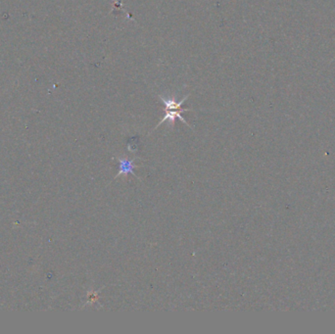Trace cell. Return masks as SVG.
Instances as JSON below:
<instances>
[{
    "label": "cell",
    "instance_id": "7a4b0ae2",
    "mask_svg": "<svg viewBox=\"0 0 335 334\" xmlns=\"http://www.w3.org/2000/svg\"><path fill=\"white\" fill-rule=\"evenodd\" d=\"M181 112H183V111H181V110H165V116H164V118L159 122V124L155 127L154 129L159 128L162 124H164L166 122H168L169 125H170V127L172 128L174 126L175 122H176V119H180L183 124H185L187 127H189L191 129V126L188 125V123L185 121V119L181 116Z\"/></svg>",
    "mask_w": 335,
    "mask_h": 334
},
{
    "label": "cell",
    "instance_id": "6da1fadb",
    "mask_svg": "<svg viewBox=\"0 0 335 334\" xmlns=\"http://www.w3.org/2000/svg\"><path fill=\"white\" fill-rule=\"evenodd\" d=\"M118 162H119V173L117 174V176L115 177V180L120 178L121 176H128V175H132L133 177H135L136 179L140 180V178H138L136 176V174L134 173V169H137L141 166H138V165H135L134 164V161L136 160V158L132 159V160H129V158H126V157H123V158H115Z\"/></svg>",
    "mask_w": 335,
    "mask_h": 334
},
{
    "label": "cell",
    "instance_id": "3957f363",
    "mask_svg": "<svg viewBox=\"0 0 335 334\" xmlns=\"http://www.w3.org/2000/svg\"><path fill=\"white\" fill-rule=\"evenodd\" d=\"M159 98L162 100V102L165 104V110H181L183 112L186 111H190V109H182L181 106L183 105V103L186 101V99L188 98V95H186L184 98H182L181 101H177V99L175 97H169V96H163V95H159Z\"/></svg>",
    "mask_w": 335,
    "mask_h": 334
}]
</instances>
